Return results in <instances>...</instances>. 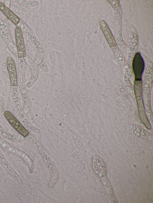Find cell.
Segmentation results:
<instances>
[{"mask_svg": "<svg viewBox=\"0 0 153 203\" xmlns=\"http://www.w3.org/2000/svg\"><path fill=\"white\" fill-rule=\"evenodd\" d=\"M45 54L44 52L37 53L36 58L33 61L35 65H39L42 62Z\"/></svg>", "mask_w": 153, "mask_h": 203, "instance_id": "26", "label": "cell"}, {"mask_svg": "<svg viewBox=\"0 0 153 203\" xmlns=\"http://www.w3.org/2000/svg\"><path fill=\"white\" fill-rule=\"evenodd\" d=\"M91 166L95 175L100 179L106 178L107 170L105 162L98 155L95 154L92 157Z\"/></svg>", "mask_w": 153, "mask_h": 203, "instance_id": "2", "label": "cell"}, {"mask_svg": "<svg viewBox=\"0 0 153 203\" xmlns=\"http://www.w3.org/2000/svg\"><path fill=\"white\" fill-rule=\"evenodd\" d=\"M10 93L17 113L24 111L21 103L18 86H10Z\"/></svg>", "mask_w": 153, "mask_h": 203, "instance_id": "14", "label": "cell"}, {"mask_svg": "<svg viewBox=\"0 0 153 203\" xmlns=\"http://www.w3.org/2000/svg\"><path fill=\"white\" fill-rule=\"evenodd\" d=\"M27 64L26 57H18V72L20 73L25 76L27 68Z\"/></svg>", "mask_w": 153, "mask_h": 203, "instance_id": "19", "label": "cell"}, {"mask_svg": "<svg viewBox=\"0 0 153 203\" xmlns=\"http://www.w3.org/2000/svg\"><path fill=\"white\" fill-rule=\"evenodd\" d=\"M4 106L3 103L2 101L0 99V111L3 112L4 111Z\"/></svg>", "mask_w": 153, "mask_h": 203, "instance_id": "32", "label": "cell"}, {"mask_svg": "<svg viewBox=\"0 0 153 203\" xmlns=\"http://www.w3.org/2000/svg\"><path fill=\"white\" fill-rule=\"evenodd\" d=\"M58 178V174L51 175L50 180L48 185V187L50 188H53L56 183Z\"/></svg>", "mask_w": 153, "mask_h": 203, "instance_id": "24", "label": "cell"}, {"mask_svg": "<svg viewBox=\"0 0 153 203\" xmlns=\"http://www.w3.org/2000/svg\"><path fill=\"white\" fill-rule=\"evenodd\" d=\"M0 36L7 44L12 41L11 32L7 24L0 18Z\"/></svg>", "mask_w": 153, "mask_h": 203, "instance_id": "11", "label": "cell"}, {"mask_svg": "<svg viewBox=\"0 0 153 203\" xmlns=\"http://www.w3.org/2000/svg\"><path fill=\"white\" fill-rule=\"evenodd\" d=\"M0 163L14 180L19 184H23L22 179L11 167L0 150Z\"/></svg>", "mask_w": 153, "mask_h": 203, "instance_id": "9", "label": "cell"}, {"mask_svg": "<svg viewBox=\"0 0 153 203\" xmlns=\"http://www.w3.org/2000/svg\"><path fill=\"white\" fill-rule=\"evenodd\" d=\"M45 164L48 169L51 175L58 174L54 162L52 160Z\"/></svg>", "mask_w": 153, "mask_h": 203, "instance_id": "23", "label": "cell"}, {"mask_svg": "<svg viewBox=\"0 0 153 203\" xmlns=\"http://www.w3.org/2000/svg\"><path fill=\"white\" fill-rule=\"evenodd\" d=\"M112 49L113 53L117 60L122 65H124L126 63L125 58L119 48L117 46H114Z\"/></svg>", "mask_w": 153, "mask_h": 203, "instance_id": "21", "label": "cell"}, {"mask_svg": "<svg viewBox=\"0 0 153 203\" xmlns=\"http://www.w3.org/2000/svg\"><path fill=\"white\" fill-rule=\"evenodd\" d=\"M145 71L146 73H151V72H152V67H151V66H148L146 68Z\"/></svg>", "mask_w": 153, "mask_h": 203, "instance_id": "31", "label": "cell"}, {"mask_svg": "<svg viewBox=\"0 0 153 203\" xmlns=\"http://www.w3.org/2000/svg\"><path fill=\"white\" fill-rule=\"evenodd\" d=\"M100 24L105 38L111 47L116 45L114 39L110 29L106 23L103 20L101 21Z\"/></svg>", "mask_w": 153, "mask_h": 203, "instance_id": "13", "label": "cell"}, {"mask_svg": "<svg viewBox=\"0 0 153 203\" xmlns=\"http://www.w3.org/2000/svg\"><path fill=\"white\" fill-rule=\"evenodd\" d=\"M44 163L45 164L51 160L49 157L44 151L39 154Z\"/></svg>", "mask_w": 153, "mask_h": 203, "instance_id": "27", "label": "cell"}, {"mask_svg": "<svg viewBox=\"0 0 153 203\" xmlns=\"http://www.w3.org/2000/svg\"><path fill=\"white\" fill-rule=\"evenodd\" d=\"M7 44L9 49L13 53L15 54H17L16 46L13 41L8 43Z\"/></svg>", "mask_w": 153, "mask_h": 203, "instance_id": "28", "label": "cell"}, {"mask_svg": "<svg viewBox=\"0 0 153 203\" xmlns=\"http://www.w3.org/2000/svg\"><path fill=\"white\" fill-rule=\"evenodd\" d=\"M0 146L6 151L16 155L22 158L26 164L29 173L33 174L34 166L31 158L23 151L14 147L8 143L0 134Z\"/></svg>", "mask_w": 153, "mask_h": 203, "instance_id": "1", "label": "cell"}, {"mask_svg": "<svg viewBox=\"0 0 153 203\" xmlns=\"http://www.w3.org/2000/svg\"><path fill=\"white\" fill-rule=\"evenodd\" d=\"M0 134L6 139L13 142L20 141L23 139L21 135L11 133L6 131L0 124Z\"/></svg>", "mask_w": 153, "mask_h": 203, "instance_id": "16", "label": "cell"}, {"mask_svg": "<svg viewBox=\"0 0 153 203\" xmlns=\"http://www.w3.org/2000/svg\"><path fill=\"white\" fill-rule=\"evenodd\" d=\"M27 64L31 73L30 77L27 82L26 86L28 88L31 87L37 79L39 73L37 68L33 62L27 55L26 56Z\"/></svg>", "mask_w": 153, "mask_h": 203, "instance_id": "10", "label": "cell"}, {"mask_svg": "<svg viewBox=\"0 0 153 203\" xmlns=\"http://www.w3.org/2000/svg\"><path fill=\"white\" fill-rule=\"evenodd\" d=\"M146 114L147 115V116H148V117L149 120V121H150V123L151 124V125L152 127V125H153V117H152V114L150 112V111H148L146 112Z\"/></svg>", "mask_w": 153, "mask_h": 203, "instance_id": "30", "label": "cell"}, {"mask_svg": "<svg viewBox=\"0 0 153 203\" xmlns=\"http://www.w3.org/2000/svg\"><path fill=\"white\" fill-rule=\"evenodd\" d=\"M16 1L21 6L25 7H34L38 4L36 1L17 0Z\"/></svg>", "mask_w": 153, "mask_h": 203, "instance_id": "22", "label": "cell"}, {"mask_svg": "<svg viewBox=\"0 0 153 203\" xmlns=\"http://www.w3.org/2000/svg\"><path fill=\"white\" fill-rule=\"evenodd\" d=\"M0 11L15 25H17L20 19L3 3L0 1Z\"/></svg>", "mask_w": 153, "mask_h": 203, "instance_id": "12", "label": "cell"}, {"mask_svg": "<svg viewBox=\"0 0 153 203\" xmlns=\"http://www.w3.org/2000/svg\"><path fill=\"white\" fill-rule=\"evenodd\" d=\"M6 65L10 78V86H17V74L16 66L11 57H8L7 59Z\"/></svg>", "mask_w": 153, "mask_h": 203, "instance_id": "8", "label": "cell"}, {"mask_svg": "<svg viewBox=\"0 0 153 203\" xmlns=\"http://www.w3.org/2000/svg\"><path fill=\"white\" fill-rule=\"evenodd\" d=\"M19 92L22 101V108L27 113L29 112L32 106V103L29 98L25 82L18 83Z\"/></svg>", "mask_w": 153, "mask_h": 203, "instance_id": "7", "label": "cell"}, {"mask_svg": "<svg viewBox=\"0 0 153 203\" xmlns=\"http://www.w3.org/2000/svg\"><path fill=\"white\" fill-rule=\"evenodd\" d=\"M6 1H5V2H4L5 4H4L5 5H6L7 4L6 6L8 7L10 5V0H6Z\"/></svg>", "mask_w": 153, "mask_h": 203, "instance_id": "33", "label": "cell"}, {"mask_svg": "<svg viewBox=\"0 0 153 203\" xmlns=\"http://www.w3.org/2000/svg\"><path fill=\"white\" fill-rule=\"evenodd\" d=\"M25 138L31 143L39 154L45 151L41 143L31 133H29Z\"/></svg>", "mask_w": 153, "mask_h": 203, "instance_id": "18", "label": "cell"}, {"mask_svg": "<svg viewBox=\"0 0 153 203\" xmlns=\"http://www.w3.org/2000/svg\"><path fill=\"white\" fill-rule=\"evenodd\" d=\"M127 127L130 132L134 136L153 143V135L140 126L131 124L128 125Z\"/></svg>", "mask_w": 153, "mask_h": 203, "instance_id": "5", "label": "cell"}, {"mask_svg": "<svg viewBox=\"0 0 153 203\" xmlns=\"http://www.w3.org/2000/svg\"><path fill=\"white\" fill-rule=\"evenodd\" d=\"M138 42V38L136 34L131 32L128 37V43L129 47L134 48L137 46Z\"/></svg>", "mask_w": 153, "mask_h": 203, "instance_id": "20", "label": "cell"}, {"mask_svg": "<svg viewBox=\"0 0 153 203\" xmlns=\"http://www.w3.org/2000/svg\"><path fill=\"white\" fill-rule=\"evenodd\" d=\"M40 68L43 72H48L49 71V68L47 65L43 62H42L39 65Z\"/></svg>", "mask_w": 153, "mask_h": 203, "instance_id": "29", "label": "cell"}, {"mask_svg": "<svg viewBox=\"0 0 153 203\" xmlns=\"http://www.w3.org/2000/svg\"><path fill=\"white\" fill-rule=\"evenodd\" d=\"M103 188L111 202L112 203H117L111 186L108 178H105L101 180Z\"/></svg>", "mask_w": 153, "mask_h": 203, "instance_id": "15", "label": "cell"}, {"mask_svg": "<svg viewBox=\"0 0 153 203\" xmlns=\"http://www.w3.org/2000/svg\"><path fill=\"white\" fill-rule=\"evenodd\" d=\"M21 121L22 125L29 132L36 133L40 132V129L31 124L28 116L25 118Z\"/></svg>", "mask_w": 153, "mask_h": 203, "instance_id": "17", "label": "cell"}, {"mask_svg": "<svg viewBox=\"0 0 153 203\" xmlns=\"http://www.w3.org/2000/svg\"><path fill=\"white\" fill-rule=\"evenodd\" d=\"M144 101L145 107L147 110L149 109V92L146 91L143 93Z\"/></svg>", "mask_w": 153, "mask_h": 203, "instance_id": "25", "label": "cell"}, {"mask_svg": "<svg viewBox=\"0 0 153 203\" xmlns=\"http://www.w3.org/2000/svg\"><path fill=\"white\" fill-rule=\"evenodd\" d=\"M22 32L28 37L32 43L37 53L44 52L43 46L41 42L35 36L27 26L22 21L20 20L18 23Z\"/></svg>", "mask_w": 153, "mask_h": 203, "instance_id": "3", "label": "cell"}, {"mask_svg": "<svg viewBox=\"0 0 153 203\" xmlns=\"http://www.w3.org/2000/svg\"><path fill=\"white\" fill-rule=\"evenodd\" d=\"M14 33L18 56L19 58L26 57V54L22 32L19 26L16 27Z\"/></svg>", "mask_w": 153, "mask_h": 203, "instance_id": "6", "label": "cell"}, {"mask_svg": "<svg viewBox=\"0 0 153 203\" xmlns=\"http://www.w3.org/2000/svg\"><path fill=\"white\" fill-rule=\"evenodd\" d=\"M4 114L5 118L13 128L20 135L26 138L30 132L8 110L4 111Z\"/></svg>", "mask_w": 153, "mask_h": 203, "instance_id": "4", "label": "cell"}]
</instances>
